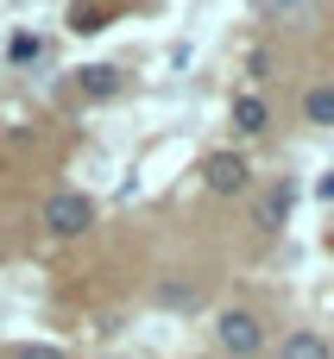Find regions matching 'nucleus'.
Here are the masks:
<instances>
[{
    "label": "nucleus",
    "mask_w": 334,
    "mask_h": 359,
    "mask_svg": "<svg viewBox=\"0 0 334 359\" xmlns=\"http://www.w3.org/2000/svg\"><path fill=\"white\" fill-rule=\"evenodd\" d=\"M215 341H221L227 359H253L259 347H265V322H259L253 309H227V316L215 322Z\"/></svg>",
    "instance_id": "1"
},
{
    "label": "nucleus",
    "mask_w": 334,
    "mask_h": 359,
    "mask_svg": "<svg viewBox=\"0 0 334 359\" xmlns=\"http://www.w3.org/2000/svg\"><path fill=\"white\" fill-rule=\"evenodd\" d=\"M44 227H51L57 240H76L82 227H95V202H88L82 189H63V196L44 202Z\"/></svg>",
    "instance_id": "2"
},
{
    "label": "nucleus",
    "mask_w": 334,
    "mask_h": 359,
    "mask_svg": "<svg viewBox=\"0 0 334 359\" xmlns=\"http://www.w3.org/2000/svg\"><path fill=\"white\" fill-rule=\"evenodd\" d=\"M202 183H208L215 196H240V189L253 183V170H246V158H240V151H215V158L202 164Z\"/></svg>",
    "instance_id": "3"
},
{
    "label": "nucleus",
    "mask_w": 334,
    "mask_h": 359,
    "mask_svg": "<svg viewBox=\"0 0 334 359\" xmlns=\"http://www.w3.org/2000/svg\"><path fill=\"white\" fill-rule=\"evenodd\" d=\"M290 202H297V196H290V183L265 189V196H259V208H253V227H259V233H278V227L290 221Z\"/></svg>",
    "instance_id": "4"
},
{
    "label": "nucleus",
    "mask_w": 334,
    "mask_h": 359,
    "mask_svg": "<svg viewBox=\"0 0 334 359\" xmlns=\"http://www.w3.org/2000/svg\"><path fill=\"white\" fill-rule=\"evenodd\" d=\"M76 82H82V95H95V101L120 95V69H114V63H88V69H82Z\"/></svg>",
    "instance_id": "5"
},
{
    "label": "nucleus",
    "mask_w": 334,
    "mask_h": 359,
    "mask_svg": "<svg viewBox=\"0 0 334 359\" xmlns=\"http://www.w3.org/2000/svg\"><path fill=\"white\" fill-rule=\"evenodd\" d=\"M265 126H272V107L259 95H240L234 101V133H265Z\"/></svg>",
    "instance_id": "6"
},
{
    "label": "nucleus",
    "mask_w": 334,
    "mask_h": 359,
    "mask_svg": "<svg viewBox=\"0 0 334 359\" xmlns=\"http://www.w3.org/2000/svg\"><path fill=\"white\" fill-rule=\"evenodd\" d=\"M303 120H309V126H334V82H316V88L303 95Z\"/></svg>",
    "instance_id": "7"
},
{
    "label": "nucleus",
    "mask_w": 334,
    "mask_h": 359,
    "mask_svg": "<svg viewBox=\"0 0 334 359\" xmlns=\"http://www.w3.org/2000/svg\"><path fill=\"white\" fill-rule=\"evenodd\" d=\"M284 359H334V347L303 328V334H284Z\"/></svg>",
    "instance_id": "8"
},
{
    "label": "nucleus",
    "mask_w": 334,
    "mask_h": 359,
    "mask_svg": "<svg viewBox=\"0 0 334 359\" xmlns=\"http://www.w3.org/2000/svg\"><path fill=\"white\" fill-rule=\"evenodd\" d=\"M158 303H164V309H196V303H202V284H177V278H164V284H158Z\"/></svg>",
    "instance_id": "9"
},
{
    "label": "nucleus",
    "mask_w": 334,
    "mask_h": 359,
    "mask_svg": "<svg viewBox=\"0 0 334 359\" xmlns=\"http://www.w3.org/2000/svg\"><path fill=\"white\" fill-rule=\"evenodd\" d=\"M6 57H13V63H32V57H38V38H25V32H19V38L6 44Z\"/></svg>",
    "instance_id": "10"
},
{
    "label": "nucleus",
    "mask_w": 334,
    "mask_h": 359,
    "mask_svg": "<svg viewBox=\"0 0 334 359\" xmlns=\"http://www.w3.org/2000/svg\"><path fill=\"white\" fill-rule=\"evenodd\" d=\"M13 359H63L57 347H13Z\"/></svg>",
    "instance_id": "11"
},
{
    "label": "nucleus",
    "mask_w": 334,
    "mask_h": 359,
    "mask_svg": "<svg viewBox=\"0 0 334 359\" xmlns=\"http://www.w3.org/2000/svg\"><path fill=\"white\" fill-rule=\"evenodd\" d=\"M316 196H322V202H334V170L322 177V183H316Z\"/></svg>",
    "instance_id": "12"
},
{
    "label": "nucleus",
    "mask_w": 334,
    "mask_h": 359,
    "mask_svg": "<svg viewBox=\"0 0 334 359\" xmlns=\"http://www.w3.org/2000/svg\"><path fill=\"white\" fill-rule=\"evenodd\" d=\"M272 6H297V0H272Z\"/></svg>",
    "instance_id": "13"
}]
</instances>
